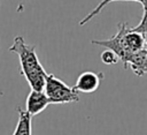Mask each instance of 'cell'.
I'll return each instance as SVG.
<instances>
[{"mask_svg": "<svg viewBox=\"0 0 147 135\" xmlns=\"http://www.w3.org/2000/svg\"><path fill=\"white\" fill-rule=\"evenodd\" d=\"M9 52L16 53L21 65V74L25 77L30 88L44 90L47 74L36 53V46L25 43L22 36H16L9 47Z\"/></svg>", "mask_w": 147, "mask_h": 135, "instance_id": "cell-1", "label": "cell"}, {"mask_svg": "<svg viewBox=\"0 0 147 135\" xmlns=\"http://www.w3.org/2000/svg\"><path fill=\"white\" fill-rule=\"evenodd\" d=\"M44 91L51 98L52 104H68L79 102L78 92L67 85L54 74H47Z\"/></svg>", "mask_w": 147, "mask_h": 135, "instance_id": "cell-2", "label": "cell"}, {"mask_svg": "<svg viewBox=\"0 0 147 135\" xmlns=\"http://www.w3.org/2000/svg\"><path fill=\"white\" fill-rule=\"evenodd\" d=\"M118 30L117 32L110 37L109 39H103V40H92L91 43L93 45H99V46H102V47H106V48H109L111 51H114L119 60L122 62H124L125 58H126V51H125V47H124V35L126 32V30L129 29L127 27V23L126 22H122L118 24Z\"/></svg>", "mask_w": 147, "mask_h": 135, "instance_id": "cell-3", "label": "cell"}, {"mask_svg": "<svg viewBox=\"0 0 147 135\" xmlns=\"http://www.w3.org/2000/svg\"><path fill=\"white\" fill-rule=\"evenodd\" d=\"M102 80H103V73L102 72L95 73V72L86 70V72H83L78 76V78H77V81L72 88L77 92L92 93L99 89Z\"/></svg>", "mask_w": 147, "mask_h": 135, "instance_id": "cell-4", "label": "cell"}, {"mask_svg": "<svg viewBox=\"0 0 147 135\" xmlns=\"http://www.w3.org/2000/svg\"><path fill=\"white\" fill-rule=\"evenodd\" d=\"M49 104H52L51 98L46 95L44 90H33L31 89L30 93L26 97L25 110L30 113L31 117L41 113Z\"/></svg>", "mask_w": 147, "mask_h": 135, "instance_id": "cell-5", "label": "cell"}, {"mask_svg": "<svg viewBox=\"0 0 147 135\" xmlns=\"http://www.w3.org/2000/svg\"><path fill=\"white\" fill-rule=\"evenodd\" d=\"M123 65L125 69L130 67L131 70L138 76L147 75V48L145 47L142 50L131 52Z\"/></svg>", "mask_w": 147, "mask_h": 135, "instance_id": "cell-6", "label": "cell"}, {"mask_svg": "<svg viewBox=\"0 0 147 135\" xmlns=\"http://www.w3.org/2000/svg\"><path fill=\"white\" fill-rule=\"evenodd\" d=\"M146 38H147L146 35L134 31L131 28H129L124 35V47L126 51V58L131 52H136V51L145 48ZM126 58H125V60H126ZM125 60H124V62H125Z\"/></svg>", "mask_w": 147, "mask_h": 135, "instance_id": "cell-7", "label": "cell"}, {"mask_svg": "<svg viewBox=\"0 0 147 135\" xmlns=\"http://www.w3.org/2000/svg\"><path fill=\"white\" fill-rule=\"evenodd\" d=\"M17 112H18V120L13 135H31L32 127H31L30 113L20 106L17 107Z\"/></svg>", "mask_w": 147, "mask_h": 135, "instance_id": "cell-8", "label": "cell"}, {"mask_svg": "<svg viewBox=\"0 0 147 135\" xmlns=\"http://www.w3.org/2000/svg\"><path fill=\"white\" fill-rule=\"evenodd\" d=\"M111 1H124V0H102L100 3H98V6H96L92 12H90L83 20L79 21V25H84V24H86L87 22H90L94 16H96V15L105 8V6H107V5H108L109 2H111ZM126 1H137V2H140V3L144 2V0H126Z\"/></svg>", "mask_w": 147, "mask_h": 135, "instance_id": "cell-9", "label": "cell"}, {"mask_svg": "<svg viewBox=\"0 0 147 135\" xmlns=\"http://www.w3.org/2000/svg\"><path fill=\"white\" fill-rule=\"evenodd\" d=\"M141 5H142V8H144V14H142L141 21L139 22V24L137 27L131 28V29L134 30V31L141 32L144 35H147V0H144V2Z\"/></svg>", "mask_w": 147, "mask_h": 135, "instance_id": "cell-10", "label": "cell"}, {"mask_svg": "<svg viewBox=\"0 0 147 135\" xmlns=\"http://www.w3.org/2000/svg\"><path fill=\"white\" fill-rule=\"evenodd\" d=\"M101 61L105 63V65H115V63H117L118 61H119V58H118V55L114 52V51H111V50H109V48H107V50H105L102 53H101Z\"/></svg>", "mask_w": 147, "mask_h": 135, "instance_id": "cell-11", "label": "cell"}, {"mask_svg": "<svg viewBox=\"0 0 147 135\" xmlns=\"http://www.w3.org/2000/svg\"><path fill=\"white\" fill-rule=\"evenodd\" d=\"M145 47L147 48V38H146V45H145Z\"/></svg>", "mask_w": 147, "mask_h": 135, "instance_id": "cell-12", "label": "cell"}]
</instances>
